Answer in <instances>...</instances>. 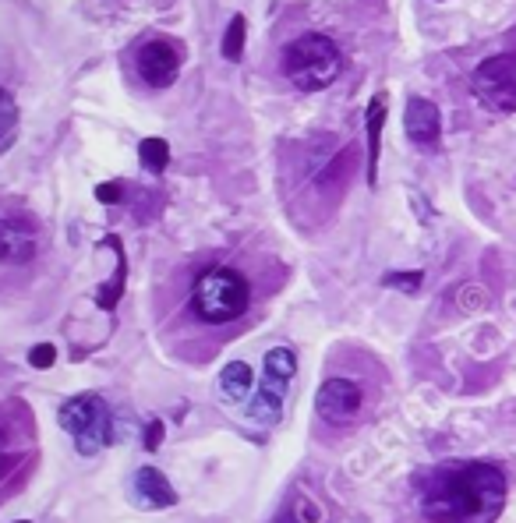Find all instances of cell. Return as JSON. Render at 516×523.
I'll use <instances>...</instances> for the list:
<instances>
[{
  "label": "cell",
  "mask_w": 516,
  "mask_h": 523,
  "mask_svg": "<svg viewBox=\"0 0 516 523\" xmlns=\"http://www.w3.org/2000/svg\"><path fill=\"white\" fill-rule=\"evenodd\" d=\"M502 506H506V478L492 463L439 470L421 495V509L432 523H492Z\"/></svg>",
  "instance_id": "6da1fadb"
},
{
  "label": "cell",
  "mask_w": 516,
  "mask_h": 523,
  "mask_svg": "<svg viewBox=\"0 0 516 523\" xmlns=\"http://www.w3.org/2000/svg\"><path fill=\"white\" fill-rule=\"evenodd\" d=\"M251 301V287L237 269L216 266L205 269L195 280V290H191V304H195L198 319L213 322V326H223V322L241 319L248 311Z\"/></svg>",
  "instance_id": "7a4b0ae2"
},
{
  "label": "cell",
  "mask_w": 516,
  "mask_h": 523,
  "mask_svg": "<svg viewBox=\"0 0 516 523\" xmlns=\"http://www.w3.org/2000/svg\"><path fill=\"white\" fill-rule=\"evenodd\" d=\"M283 71L301 92H319L326 85H333V78L340 75V50L329 36L308 32V36L294 39L283 54Z\"/></svg>",
  "instance_id": "3957f363"
},
{
  "label": "cell",
  "mask_w": 516,
  "mask_h": 523,
  "mask_svg": "<svg viewBox=\"0 0 516 523\" xmlns=\"http://www.w3.org/2000/svg\"><path fill=\"white\" fill-rule=\"evenodd\" d=\"M61 425L71 432L78 453L96 456L110 442V410L99 396H75L61 407Z\"/></svg>",
  "instance_id": "277c9868"
},
{
  "label": "cell",
  "mask_w": 516,
  "mask_h": 523,
  "mask_svg": "<svg viewBox=\"0 0 516 523\" xmlns=\"http://www.w3.org/2000/svg\"><path fill=\"white\" fill-rule=\"evenodd\" d=\"M471 92L488 110L513 114L516 110V57L499 54V57H488L485 64H478V71H474V78H471Z\"/></svg>",
  "instance_id": "5b68a950"
},
{
  "label": "cell",
  "mask_w": 516,
  "mask_h": 523,
  "mask_svg": "<svg viewBox=\"0 0 516 523\" xmlns=\"http://www.w3.org/2000/svg\"><path fill=\"white\" fill-rule=\"evenodd\" d=\"M39 251V230L25 213H0V262L22 266Z\"/></svg>",
  "instance_id": "8992f818"
},
{
  "label": "cell",
  "mask_w": 516,
  "mask_h": 523,
  "mask_svg": "<svg viewBox=\"0 0 516 523\" xmlns=\"http://www.w3.org/2000/svg\"><path fill=\"white\" fill-rule=\"evenodd\" d=\"M177 68H181V46L174 39H149L138 50V75L152 89H167L177 78Z\"/></svg>",
  "instance_id": "52a82bcc"
},
{
  "label": "cell",
  "mask_w": 516,
  "mask_h": 523,
  "mask_svg": "<svg viewBox=\"0 0 516 523\" xmlns=\"http://www.w3.org/2000/svg\"><path fill=\"white\" fill-rule=\"evenodd\" d=\"M361 403H365V393L350 379H329L315 396V407L329 425H350L361 414Z\"/></svg>",
  "instance_id": "ba28073f"
},
{
  "label": "cell",
  "mask_w": 516,
  "mask_h": 523,
  "mask_svg": "<svg viewBox=\"0 0 516 523\" xmlns=\"http://www.w3.org/2000/svg\"><path fill=\"white\" fill-rule=\"evenodd\" d=\"M403 124H407V135H410V142H414V145H425V149H432V145L439 142V131H442L439 107H435V103H428V99H418V96L410 99Z\"/></svg>",
  "instance_id": "9c48e42d"
},
{
  "label": "cell",
  "mask_w": 516,
  "mask_h": 523,
  "mask_svg": "<svg viewBox=\"0 0 516 523\" xmlns=\"http://www.w3.org/2000/svg\"><path fill=\"white\" fill-rule=\"evenodd\" d=\"M135 492H138V499H142L149 509H167V506H174V502H177L174 485H170V481L163 478L156 467H142V470H138V474H135Z\"/></svg>",
  "instance_id": "30bf717a"
},
{
  "label": "cell",
  "mask_w": 516,
  "mask_h": 523,
  "mask_svg": "<svg viewBox=\"0 0 516 523\" xmlns=\"http://www.w3.org/2000/svg\"><path fill=\"white\" fill-rule=\"evenodd\" d=\"M283 393H287V379H276V375L266 372V379L258 386V396L251 400V417H258V421H276L283 407Z\"/></svg>",
  "instance_id": "8fae6325"
},
{
  "label": "cell",
  "mask_w": 516,
  "mask_h": 523,
  "mask_svg": "<svg viewBox=\"0 0 516 523\" xmlns=\"http://www.w3.org/2000/svg\"><path fill=\"white\" fill-rule=\"evenodd\" d=\"M386 121V96H375L368 107V181L375 184V167H379V135Z\"/></svg>",
  "instance_id": "7c38bea8"
},
{
  "label": "cell",
  "mask_w": 516,
  "mask_h": 523,
  "mask_svg": "<svg viewBox=\"0 0 516 523\" xmlns=\"http://www.w3.org/2000/svg\"><path fill=\"white\" fill-rule=\"evenodd\" d=\"M220 389L227 400H244V396L251 393V368L244 361H234L223 368L220 375Z\"/></svg>",
  "instance_id": "4fadbf2b"
},
{
  "label": "cell",
  "mask_w": 516,
  "mask_h": 523,
  "mask_svg": "<svg viewBox=\"0 0 516 523\" xmlns=\"http://www.w3.org/2000/svg\"><path fill=\"white\" fill-rule=\"evenodd\" d=\"M18 131V107L8 89H0V152H8Z\"/></svg>",
  "instance_id": "5bb4252c"
},
{
  "label": "cell",
  "mask_w": 516,
  "mask_h": 523,
  "mask_svg": "<svg viewBox=\"0 0 516 523\" xmlns=\"http://www.w3.org/2000/svg\"><path fill=\"white\" fill-rule=\"evenodd\" d=\"M294 368H297V357H294V350L290 347H273L266 354V372L276 375V379H290Z\"/></svg>",
  "instance_id": "9a60e30c"
},
{
  "label": "cell",
  "mask_w": 516,
  "mask_h": 523,
  "mask_svg": "<svg viewBox=\"0 0 516 523\" xmlns=\"http://www.w3.org/2000/svg\"><path fill=\"white\" fill-rule=\"evenodd\" d=\"M138 152H142V163L149 170H156V174H160V170H167L170 149H167V142H163V138H145Z\"/></svg>",
  "instance_id": "2e32d148"
},
{
  "label": "cell",
  "mask_w": 516,
  "mask_h": 523,
  "mask_svg": "<svg viewBox=\"0 0 516 523\" xmlns=\"http://www.w3.org/2000/svg\"><path fill=\"white\" fill-rule=\"evenodd\" d=\"M241 50H244V18H234L227 36H223V54H227V61H241Z\"/></svg>",
  "instance_id": "e0dca14e"
},
{
  "label": "cell",
  "mask_w": 516,
  "mask_h": 523,
  "mask_svg": "<svg viewBox=\"0 0 516 523\" xmlns=\"http://www.w3.org/2000/svg\"><path fill=\"white\" fill-rule=\"evenodd\" d=\"M29 361H32V368H54V361H57L54 343H39V347H32Z\"/></svg>",
  "instance_id": "ac0fdd59"
},
{
  "label": "cell",
  "mask_w": 516,
  "mask_h": 523,
  "mask_svg": "<svg viewBox=\"0 0 516 523\" xmlns=\"http://www.w3.org/2000/svg\"><path fill=\"white\" fill-rule=\"evenodd\" d=\"M294 520H297V523H322V513H319V506H315V502L297 499V506H294Z\"/></svg>",
  "instance_id": "d6986e66"
},
{
  "label": "cell",
  "mask_w": 516,
  "mask_h": 523,
  "mask_svg": "<svg viewBox=\"0 0 516 523\" xmlns=\"http://www.w3.org/2000/svg\"><path fill=\"white\" fill-rule=\"evenodd\" d=\"M96 198L99 202H121V184H99Z\"/></svg>",
  "instance_id": "ffe728a7"
},
{
  "label": "cell",
  "mask_w": 516,
  "mask_h": 523,
  "mask_svg": "<svg viewBox=\"0 0 516 523\" xmlns=\"http://www.w3.org/2000/svg\"><path fill=\"white\" fill-rule=\"evenodd\" d=\"M407 287V290H414L421 283V273H410V276H389V287Z\"/></svg>",
  "instance_id": "44dd1931"
},
{
  "label": "cell",
  "mask_w": 516,
  "mask_h": 523,
  "mask_svg": "<svg viewBox=\"0 0 516 523\" xmlns=\"http://www.w3.org/2000/svg\"><path fill=\"white\" fill-rule=\"evenodd\" d=\"M160 439H163V425H160V421H152V425H149V435H145V446L156 449V446H160Z\"/></svg>",
  "instance_id": "7402d4cb"
},
{
  "label": "cell",
  "mask_w": 516,
  "mask_h": 523,
  "mask_svg": "<svg viewBox=\"0 0 516 523\" xmlns=\"http://www.w3.org/2000/svg\"><path fill=\"white\" fill-rule=\"evenodd\" d=\"M276 523H297V520H294V513H283V516H276Z\"/></svg>",
  "instance_id": "603a6c76"
},
{
  "label": "cell",
  "mask_w": 516,
  "mask_h": 523,
  "mask_svg": "<svg viewBox=\"0 0 516 523\" xmlns=\"http://www.w3.org/2000/svg\"><path fill=\"white\" fill-rule=\"evenodd\" d=\"M4 449H8V435H4V428H0V456H4Z\"/></svg>",
  "instance_id": "cb8c5ba5"
},
{
  "label": "cell",
  "mask_w": 516,
  "mask_h": 523,
  "mask_svg": "<svg viewBox=\"0 0 516 523\" xmlns=\"http://www.w3.org/2000/svg\"><path fill=\"white\" fill-rule=\"evenodd\" d=\"M18 523H29V520H18Z\"/></svg>",
  "instance_id": "d4e9b609"
}]
</instances>
